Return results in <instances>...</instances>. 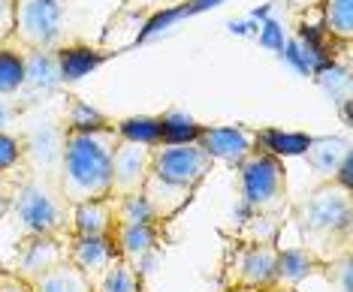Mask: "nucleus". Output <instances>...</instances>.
Here are the masks:
<instances>
[{
    "label": "nucleus",
    "instance_id": "7c9ffc66",
    "mask_svg": "<svg viewBox=\"0 0 353 292\" xmlns=\"http://www.w3.org/2000/svg\"><path fill=\"white\" fill-rule=\"evenodd\" d=\"M0 292H30V286L12 271H0Z\"/></svg>",
    "mask_w": 353,
    "mask_h": 292
},
{
    "label": "nucleus",
    "instance_id": "ddd939ff",
    "mask_svg": "<svg viewBox=\"0 0 353 292\" xmlns=\"http://www.w3.org/2000/svg\"><path fill=\"white\" fill-rule=\"evenodd\" d=\"M67 259L88 280H97L112 265V259H118V250H115L112 235H106V238H76V235H70Z\"/></svg>",
    "mask_w": 353,
    "mask_h": 292
},
{
    "label": "nucleus",
    "instance_id": "f3484780",
    "mask_svg": "<svg viewBox=\"0 0 353 292\" xmlns=\"http://www.w3.org/2000/svg\"><path fill=\"white\" fill-rule=\"evenodd\" d=\"M109 54L103 48H91V45H63L58 48V70H61V79L67 82H76V79L88 76L97 67L106 63Z\"/></svg>",
    "mask_w": 353,
    "mask_h": 292
},
{
    "label": "nucleus",
    "instance_id": "4468645a",
    "mask_svg": "<svg viewBox=\"0 0 353 292\" xmlns=\"http://www.w3.org/2000/svg\"><path fill=\"white\" fill-rule=\"evenodd\" d=\"M115 232V205L112 199L79 202L70 208V235L76 238H106Z\"/></svg>",
    "mask_w": 353,
    "mask_h": 292
},
{
    "label": "nucleus",
    "instance_id": "393cba45",
    "mask_svg": "<svg viewBox=\"0 0 353 292\" xmlns=\"http://www.w3.org/2000/svg\"><path fill=\"white\" fill-rule=\"evenodd\" d=\"M112 199V196H109ZM115 205V226H142V223H154L151 211L142 199V193H133V196H118L112 199ZM160 226V223H157Z\"/></svg>",
    "mask_w": 353,
    "mask_h": 292
},
{
    "label": "nucleus",
    "instance_id": "412c9836",
    "mask_svg": "<svg viewBox=\"0 0 353 292\" xmlns=\"http://www.w3.org/2000/svg\"><path fill=\"white\" fill-rule=\"evenodd\" d=\"M115 129H118V139H127V142H136V145H148V148L163 145V124H160V118L133 115V118L118 121Z\"/></svg>",
    "mask_w": 353,
    "mask_h": 292
},
{
    "label": "nucleus",
    "instance_id": "6ab92c4d",
    "mask_svg": "<svg viewBox=\"0 0 353 292\" xmlns=\"http://www.w3.org/2000/svg\"><path fill=\"white\" fill-rule=\"evenodd\" d=\"M311 145L308 133H281V129H256L254 133V148L266 151L272 157H296V154H305Z\"/></svg>",
    "mask_w": 353,
    "mask_h": 292
},
{
    "label": "nucleus",
    "instance_id": "0eeeda50",
    "mask_svg": "<svg viewBox=\"0 0 353 292\" xmlns=\"http://www.w3.org/2000/svg\"><path fill=\"white\" fill-rule=\"evenodd\" d=\"M214 169V160L199 142H184V145H157L154 148V163L151 175L163 178V181L181 184V187H199Z\"/></svg>",
    "mask_w": 353,
    "mask_h": 292
},
{
    "label": "nucleus",
    "instance_id": "dca6fc26",
    "mask_svg": "<svg viewBox=\"0 0 353 292\" xmlns=\"http://www.w3.org/2000/svg\"><path fill=\"white\" fill-rule=\"evenodd\" d=\"M305 157H308V166L320 175V181H332L341 163L350 157V142L339 136H311Z\"/></svg>",
    "mask_w": 353,
    "mask_h": 292
},
{
    "label": "nucleus",
    "instance_id": "9d476101",
    "mask_svg": "<svg viewBox=\"0 0 353 292\" xmlns=\"http://www.w3.org/2000/svg\"><path fill=\"white\" fill-rule=\"evenodd\" d=\"M118 259L133 265L139 274L148 271V262L160 250V226L157 223H142V226H115L112 232Z\"/></svg>",
    "mask_w": 353,
    "mask_h": 292
},
{
    "label": "nucleus",
    "instance_id": "39448f33",
    "mask_svg": "<svg viewBox=\"0 0 353 292\" xmlns=\"http://www.w3.org/2000/svg\"><path fill=\"white\" fill-rule=\"evenodd\" d=\"M15 28L12 39L25 52H52L63 34V6L61 0H12Z\"/></svg>",
    "mask_w": 353,
    "mask_h": 292
},
{
    "label": "nucleus",
    "instance_id": "5701e85b",
    "mask_svg": "<svg viewBox=\"0 0 353 292\" xmlns=\"http://www.w3.org/2000/svg\"><path fill=\"white\" fill-rule=\"evenodd\" d=\"M28 76V61L19 48L0 45V94H12L15 87L25 85Z\"/></svg>",
    "mask_w": 353,
    "mask_h": 292
},
{
    "label": "nucleus",
    "instance_id": "aec40b11",
    "mask_svg": "<svg viewBox=\"0 0 353 292\" xmlns=\"http://www.w3.org/2000/svg\"><path fill=\"white\" fill-rule=\"evenodd\" d=\"M142 274L127 265L124 259H112V265L100 274L97 280H91V292H142Z\"/></svg>",
    "mask_w": 353,
    "mask_h": 292
},
{
    "label": "nucleus",
    "instance_id": "473e14b6",
    "mask_svg": "<svg viewBox=\"0 0 353 292\" xmlns=\"http://www.w3.org/2000/svg\"><path fill=\"white\" fill-rule=\"evenodd\" d=\"M223 292H248V289H232V286H223Z\"/></svg>",
    "mask_w": 353,
    "mask_h": 292
},
{
    "label": "nucleus",
    "instance_id": "4be33fe9",
    "mask_svg": "<svg viewBox=\"0 0 353 292\" xmlns=\"http://www.w3.org/2000/svg\"><path fill=\"white\" fill-rule=\"evenodd\" d=\"M323 30L332 39L347 43L353 36V0H326L323 3Z\"/></svg>",
    "mask_w": 353,
    "mask_h": 292
},
{
    "label": "nucleus",
    "instance_id": "2eb2a0df",
    "mask_svg": "<svg viewBox=\"0 0 353 292\" xmlns=\"http://www.w3.org/2000/svg\"><path fill=\"white\" fill-rule=\"evenodd\" d=\"M323 271L320 259L305 250L302 244L296 247H278V262H275V283L272 286H293L299 289L302 280L314 278V274Z\"/></svg>",
    "mask_w": 353,
    "mask_h": 292
},
{
    "label": "nucleus",
    "instance_id": "f8f14e48",
    "mask_svg": "<svg viewBox=\"0 0 353 292\" xmlns=\"http://www.w3.org/2000/svg\"><path fill=\"white\" fill-rule=\"evenodd\" d=\"M142 199H145V205L151 211V217H154V223L163 226L166 220H172V217H179L184 208L190 205V199H194V187H181V184H172V181H163V178L151 175L145 181V187L139 190Z\"/></svg>",
    "mask_w": 353,
    "mask_h": 292
},
{
    "label": "nucleus",
    "instance_id": "20e7f679",
    "mask_svg": "<svg viewBox=\"0 0 353 292\" xmlns=\"http://www.w3.org/2000/svg\"><path fill=\"white\" fill-rule=\"evenodd\" d=\"M236 169H239V184H242V199L254 214L278 217L281 211L287 208V169H284V160L254 148Z\"/></svg>",
    "mask_w": 353,
    "mask_h": 292
},
{
    "label": "nucleus",
    "instance_id": "1a4fd4ad",
    "mask_svg": "<svg viewBox=\"0 0 353 292\" xmlns=\"http://www.w3.org/2000/svg\"><path fill=\"white\" fill-rule=\"evenodd\" d=\"M67 241L70 238H54V235H25L15 247V262L10 271L25 283L37 280L39 274L67 259Z\"/></svg>",
    "mask_w": 353,
    "mask_h": 292
},
{
    "label": "nucleus",
    "instance_id": "6e6552de",
    "mask_svg": "<svg viewBox=\"0 0 353 292\" xmlns=\"http://www.w3.org/2000/svg\"><path fill=\"white\" fill-rule=\"evenodd\" d=\"M151 163H154V148L118 139L115 151H112V190H109V196L118 199V196H133V193H139L151 178Z\"/></svg>",
    "mask_w": 353,
    "mask_h": 292
},
{
    "label": "nucleus",
    "instance_id": "bb28decb",
    "mask_svg": "<svg viewBox=\"0 0 353 292\" xmlns=\"http://www.w3.org/2000/svg\"><path fill=\"white\" fill-rule=\"evenodd\" d=\"M21 154H25V148H21V142L15 136L0 133V172H12L19 166Z\"/></svg>",
    "mask_w": 353,
    "mask_h": 292
},
{
    "label": "nucleus",
    "instance_id": "f257e3e1",
    "mask_svg": "<svg viewBox=\"0 0 353 292\" xmlns=\"http://www.w3.org/2000/svg\"><path fill=\"white\" fill-rule=\"evenodd\" d=\"M293 220L302 247L311 250L320 265H332L347 256L353 244V196L335 181H320L293 205Z\"/></svg>",
    "mask_w": 353,
    "mask_h": 292
},
{
    "label": "nucleus",
    "instance_id": "a878e982",
    "mask_svg": "<svg viewBox=\"0 0 353 292\" xmlns=\"http://www.w3.org/2000/svg\"><path fill=\"white\" fill-rule=\"evenodd\" d=\"M109 124L112 121L103 115V112L91 109V105L76 100V96H70V103H67V129H103Z\"/></svg>",
    "mask_w": 353,
    "mask_h": 292
},
{
    "label": "nucleus",
    "instance_id": "7ed1b4c3",
    "mask_svg": "<svg viewBox=\"0 0 353 292\" xmlns=\"http://www.w3.org/2000/svg\"><path fill=\"white\" fill-rule=\"evenodd\" d=\"M67 199L61 196L58 181H39L28 178L19 184L12 199V214L25 235H54V238H70V217H67Z\"/></svg>",
    "mask_w": 353,
    "mask_h": 292
},
{
    "label": "nucleus",
    "instance_id": "cd10ccee",
    "mask_svg": "<svg viewBox=\"0 0 353 292\" xmlns=\"http://www.w3.org/2000/svg\"><path fill=\"white\" fill-rule=\"evenodd\" d=\"M320 274H323L329 283L339 280V289H341V292H350V253L341 256V259H335V262L326 265V269L320 271Z\"/></svg>",
    "mask_w": 353,
    "mask_h": 292
},
{
    "label": "nucleus",
    "instance_id": "b1692460",
    "mask_svg": "<svg viewBox=\"0 0 353 292\" xmlns=\"http://www.w3.org/2000/svg\"><path fill=\"white\" fill-rule=\"evenodd\" d=\"M163 124V145H184V142H196L203 133V124H196L194 118L181 115V112H170V115H160Z\"/></svg>",
    "mask_w": 353,
    "mask_h": 292
},
{
    "label": "nucleus",
    "instance_id": "f03ea898",
    "mask_svg": "<svg viewBox=\"0 0 353 292\" xmlns=\"http://www.w3.org/2000/svg\"><path fill=\"white\" fill-rule=\"evenodd\" d=\"M118 145L115 124L103 129H67L61 148L58 190L67 205L109 199L112 190V151Z\"/></svg>",
    "mask_w": 353,
    "mask_h": 292
},
{
    "label": "nucleus",
    "instance_id": "c756f323",
    "mask_svg": "<svg viewBox=\"0 0 353 292\" xmlns=\"http://www.w3.org/2000/svg\"><path fill=\"white\" fill-rule=\"evenodd\" d=\"M15 28V6L12 0H0V45H6L12 39Z\"/></svg>",
    "mask_w": 353,
    "mask_h": 292
},
{
    "label": "nucleus",
    "instance_id": "a211bd4d",
    "mask_svg": "<svg viewBox=\"0 0 353 292\" xmlns=\"http://www.w3.org/2000/svg\"><path fill=\"white\" fill-rule=\"evenodd\" d=\"M28 286H30V292H91V280H88L70 259H63L54 269L39 274L37 280H30Z\"/></svg>",
    "mask_w": 353,
    "mask_h": 292
},
{
    "label": "nucleus",
    "instance_id": "423d86ee",
    "mask_svg": "<svg viewBox=\"0 0 353 292\" xmlns=\"http://www.w3.org/2000/svg\"><path fill=\"white\" fill-rule=\"evenodd\" d=\"M275 241H245L230 253L223 269V286L266 292L275 283V262H278Z\"/></svg>",
    "mask_w": 353,
    "mask_h": 292
},
{
    "label": "nucleus",
    "instance_id": "2f4dec72",
    "mask_svg": "<svg viewBox=\"0 0 353 292\" xmlns=\"http://www.w3.org/2000/svg\"><path fill=\"white\" fill-rule=\"evenodd\" d=\"M266 292H299V289H293V286H272Z\"/></svg>",
    "mask_w": 353,
    "mask_h": 292
},
{
    "label": "nucleus",
    "instance_id": "9b49d317",
    "mask_svg": "<svg viewBox=\"0 0 353 292\" xmlns=\"http://www.w3.org/2000/svg\"><path fill=\"white\" fill-rule=\"evenodd\" d=\"M203 148L208 151V157L214 163H227L236 169L248 154L254 151V129H245V127H203L196 139Z\"/></svg>",
    "mask_w": 353,
    "mask_h": 292
},
{
    "label": "nucleus",
    "instance_id": "c85d7f7f",
    "mask_svg": "<svg viewBox=\"0 0 353 292\" xmlns=\"http://www.w3.org/2000/svg\"><path fill=\"white\" fill-rule=\"evenodd\" d=\"M21 181H15L12 172H0V217L12 208V199H15V190H19Z\"/></svg>",
    "mask_w": 353,
    "mask_h": 292
}]
</instances>
